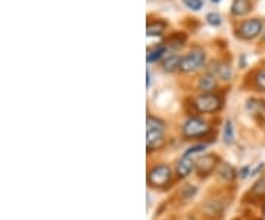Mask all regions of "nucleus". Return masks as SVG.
Instances as JSON below:
<instances>
[{"mask_svg": "<svg viewBox=\"0 0 265 220\" xmlns=\"http://www.w3.org/2000/svg\"><path fill=\"white\" fill-rule=\"evenodd\" d=\"M205 64V52L202 49H192L186 57L181 58L180 70L183 73H194L200 70Z\"/></svg>", "mask_w": 265, "mask_h": 220, "instance_id": "obj_1", "label": "nucleus"}, {"mask_svg": "<svg viewBox=\"0 0 265 220\" xmlns=\"http://www.w3.org/2000/svg\"><path fill=\"white\" fill-rule=\"evenodd\" d=\"M221 98L215 93H203L194 100V106L199 113H215L221 108Z\"/></svg>", "mask_w": 265, "mask_h": 220, "instance_id": "obj_2", "label": "nucleus"}, {"mask_svg": "<svg viewBox=\"0 0 265 220\" xmlns=\"http://www.w3.org/2000/svg\"><path fill=\"white\" fill-rule=\"evenodd\" d=\"M170 180H171V170L168 166L161 164V166H155L153 169L149 170L147 183L150 186L161 188V186H165Z\"/></svg>", "mask_w": 265, "mask_h": 220, "instance_id": "obj_3", "label": "nucleus"}, {"mask_svg": "<svg viewBox=\"0 0 265 220\" xmlns=\"http://www.w3.org/2000/svg\"><path fill=\"white\" fill-rule=\"evenodd\" d=\"M262 28H264V22L261 20H258V18L246 20L239 25L237 36L243 40H252L261 34Z\"/></svg>", "mask_w": 265, "mask_h": 220, "instance_id": "obj_4", "label": "nucleus"}, {"mask_svg": "<svg viewBox=\"0 0 265 220\" xmlns=\"http://www.w3.org/2000/svg\"><path fill=\"white\" fill-rule=\"evenodd\" d=\"M209 130V126L206 121L200 120V119H196V117H192L189 119L184 126H183V135L186 138H197V136H203L206 135Z\"/></svg>", "mask_w": 265, "mask_h": 220, "instance_id": "obj_5", "label": "nucleus"}, {"mask_svg": "<svg viewBox=\"0 0 265 220\" xmlns=\"http://www.w3.org/2000/svg\"><path fill=\"white\" fill-rule=\"evenodd\" d=\"M217 164H218V158L214 154H206L196 161V169H197L199 175L206 176V175H211L212 172H214Z\"/></svg>", "mask_w": 265, "mask_h": 220, "instance_id": "obj_6", "label": "nucleus"}, {"mask_svg": "<svg viewBox=\"0 0 265 220\" xmlns=\"http://www.w3.org/2000/svg\"><path fill=\"white\" fill-rule=\"evenodd\" d=\"M194 166H196V162H194L193 157L183 155V158L177 162V175L180 178H187L192 173V170L194 169Z\"/></svg>", "mask_w": 265, "mask_h": 220, "instance_id": "obj_7", "label": "nucleus"}, {"mask_svg": "<svg viewBox=\"0 0 265 220\" xmlns=\"http://www.w3.org/2000/svg\"><path fill=\"white\" fill-rule=\"evenodd\" d=\"M146 145L149 151L158 149L164 145V132H158V130H147L146 135Z\"/></svg>", "mask_w": 265, "mask_h": 220, "instance_id": "obj_8", "label": "nucleus"}, {"mask_svg": "<svg viewBox=\"0 0 265 220\" xmlns=\"http://www.w3.org/2000/svg\"><path fill=\"white\" fill-rule=\"evenodd\" d=\"M212 65H214V68H212L211 73L214 74L215 77H218V79H221V80H224V81H227V80L231 79L233 71H231V67H230L227 62H224V61H217V62L212 64Z\"/></svg>", "mask_w": 265, "mask_h": 220, "instance_id": "obj_9", "label": "nucleus"}, {"mask_svg": "<svg viewBox=\"0 0 265 220\" xmlns=\"http://www.w3.org/2000/svg\"><path fill=\"white\" fill-rule=\"evenodd\" d=\"M230 11L234 17H245L252 11V2L250 0H233Z\"/></svg>", "mask_w": 265, "mask_h": 220, "instance_id": "obj_10", "label": "nucleus"}, {"mask_svg": "<svg viewBox=\"0 0 265 220\" xmlns=\"http://www.w3.org/2000/svg\"><path fill=\"white\" fill-rule=\"evenodd\" d=\"M197 87H199V90H202L205 93H211L212 90H215V87H217V77L212 73L203 74L199 79V81H197Z\"/></svg>", "mask_w": 265, "mask_h": 220, "instance_id": "obj_11", "label": "nucleus"}, {"mask_svg": "<svg viewBox=\"0 0 265 220\" xmlns=\"http://www.w3.org/2000/svg\"><path fill=\"white\" fill-rule=\"evenodd\" d=\"M167 50H168V47L165 44H159V46H155L153 49H149L147 50V57H146L147 62H156V61H159L167 53Z\"/></svg>", "mask_w": 265, "mask_h": 220, "instance_id": "obj_12", "label": "nucleus"}, {"mask_svg": "<svg viewBox=\"0 0 265 220\" xmlns=\"http://www.w3.org/2000/svg\"><path fill=\"white\" fill-rule=\"evenodd\" d=\"M167 28V22L164 21H153V22H147V36L152 37V36H161Z\"/></svg>", "mask_w": 265, "mask_h": 220, "instance_id": "obj_13", "label": "nucleus"}, {"mask_svg": "<svg viewBox=\"0 0 265 220\" xmlns=\"http://www.w3.org/2000/svg\"><path fill=\"white\" fill-rule=\"evenodd\" d=\"M181 58L180 55H170V57L164 61V70L168 73H173L176 70H180Z\"/></svg>", "mask_w": 265, "mask_h": 220, "instance_id": "obj_14", "label": "nucleus"}, {"mask_svg": "<svg viewBox=\"0 0 265 220\" xmlns=\"http://www.w3.org/2000/svg\"><path fill=\"white\" fill-rule=\"evenodd\" d=\"M184 41H186V37H184L183 34L177 33V34H173L171 37H168V40L165 41V46H167V47H171V49H174V50H177V49L183 47Z\"/></svg>", "mask_w": 265, "mask_h": 220, "instance_id": "obj_15", "label": "nucleus"}, {"mask_svg": "<svg viewBox=\"0 0 265 220\" xmlns=\"http://www.w3.org/2000/svg\"><path fill=\"white\" fill-rule=\"evenodd\" d=\"M223 138H224V142H226L227 145H231V143L234 142V127H233L231 120H227V121H226Z\"/></svg>", "mask_w": 265, "mask_h": 220, "instance_id": "obj_16", "label": "nucleus"}, {"mask_svg": "<svg viewBox=\"0 0 265 220\" xmlns=\"http://www.w3.org/2000/svg\"><path fill=\"white\" fill-rule=\"evenodd\" d=\"M206 214H209V216H215L218 211H221L223 210V207H221V204L220 202H217V201H208L205 205H203V208H202Z\"/></svg>", "mask_w": 265, "mask_h": 220, "instance_id": "obj_17", "label": "nucleus"}, {"mask_svg": "<svg viewBox=\"0 0 265 220\" xmlns=\"http://www.w3.org/2000/svg\"><path fill=\"white\" fill-rule=\"evenodd\" d=\"M218 175H220L221 179H224L227 182H230L236 176L234 175V169L231 166H229V164H223V166L220 167V170H218Z\"/></svg>", "mask_w": 265, "mask_h": 220, "instance_id": "obj_18", "label": "nucleus"}, {"mask_svg": "<svg viewBox=\"0 0 265 220\" xmlns=\"http://www.w3.org/2000/svg\"><path fill=\"white\" fill-rule=\"evenodd\" d=\"M146 130H158V132H164V123L161 120H158L152 116H147V127Z\"/></svg>", "mask_w": 265, "mask_h": 220, "instance_id": "obj_19", "label": "nucleus"}, {"mask_svg": "<svg viewBox=\"0 0 265 220\" xmlns=\"http://www.w3.org/2000/svg\"><path fill=\"white\" fill-rule=\"evenodd\" d=\"M255 86L261 90V92H265V70H259L256 74H255Z\"/></svg>", "mask_w": 265, "mask_h": 220, "instance_id": "obj_20", "label": "nucleus"}, {"mask_svg": "<svg viewBox=\"0 0 265 220\" xmlns=\"http://www.w3.org/2000/svg\"><path fill=\"white\" fill-rule=\"evenodd\" d=\"M206 22L209 25H212V27H218V25H221L223 20H221V15L220 14H217V12H209L206 15Z\"/></svg>", "mask_w": 265, "mask_h": 220, "instance_id": "obj_21", "label": "nucleus"}, {"mask_svg": "<svg viewBox=\"0 0 265 220\" xmlns=\"http://www.w3.org/2000/svg\"><path fill=\"white\" fill-rule=\"evenodd\" d=\"M184 5L192 11H200L203 8L202 0H184Z\"/></svg>", "mask_w": 265, "mask_h": 220, "instance_id": "obj_22", "label": "nucleus"}, {"mask_svg": "<svg viewBox=\"0 0 265 220\" xmlns=\"http://www.w3.org/2000/svg\"><path fill=\"white\" fill-rule=\"evenodd\" d=\"M194 194H196V188H194V186H192V185L186 186V188L183 189V192H181V195H183L186 200L193 198V197H194Z\"/></svg>", "mask_w": 265, "mask_h": 220, "instance_id": "obj_23", "label": "nucleus"}, {"mask_svg": "<svg viewBox=\"0 0 265 220\" xmlns=\"http://www.w3.org/2000/svg\"><path fill=\"white\" fill-rule=\"evenodd\" d=\"M252 192H258L259 195H261V194H264V192H265V179L259 180V182L253 186Z\"/></svg>", "mask_w": 265, "mask_h": 220, "instance_id": "obj_24", "label": "nucleus"}, {"mask_svg": "<svg viewBox=\"0 0 265 220\" xmlns=\"http://www.w3.org/2000/svg\"><path fill=\"white\" fill-rule=\"evenodd\" d=\"M205 149V145H194V146H192V148H189V151L184 154V155H193V154H197V152H202Z\"/></svg>", "mask_w": 265, "mask_h": 220, "instance_id": "obj_25", "label": "nucleus"}, {"mask_svg": "<svg viewBox=\"0 0 265 220\" xmlns=\"http://www.w3.org/2000/svg\"><path fill=\"white\" fill-rule=\"evenodd\" d=\"M247 170H249V167H245V169L240 172V178H246V175H247L246 172H247Z\"/></svg>", "mask_w": 265, "mask_h": 220, "instance_id": "obj_26", "label": "nucleus"}, {"mask_svg": "<svg viewBox=\"0 0 265 220\" xmlns=\"http://www.w3.org/2000/svg\"><path fill=\"white\" fill-rule=\"evenodd\" d=\"M150 79H152V76H150V71L147 70V87L150 86Z\"/></svg>", "mask_w": 265, "mask_h": 220, "instance_id": "obj_27", "label": "nucleus"}, {"mask_svg": "<svg viewBox=\"0 0 265 220\" xmlns=\"http://www.w3.org/2000/svg\"><path fill=\"white\" fill-rule=\"evenodd\" d=\"M262 214H264V219H265V205L262 207Z\"/></svg>", "mask_w": 265, "mask_h": 220, "instance_id": "obj_28", "label": "nucleus"}, {"mask_svg": "<svg viewBox=\"0 0 265 220\" xmlns=\"http://www.w3.org/2000/svg\"><path fill=\"white\" fill-rule=\"evenodd\" d=\"M212 2H215V3H218V2H220V0H212Z\"/></svg>", "mask_w": 265, "mask_h": 220, "instance_id": "obj_29", "label": "nucleus"}, {"mask_svg": "<svg viewBox=\"0 0 265 220\" xmlns=\"http://www.w3.org/2000/svg\"><path fill=\"white\" fill-rule=\"evenodd\" d=\"M262 39H264V41H265V33H264V36H262Z\"/></svg>", "mask_w": 265, "mask_h": 220, "instance_id": "obj_30", "label": "nucleus"}]
</instances>
